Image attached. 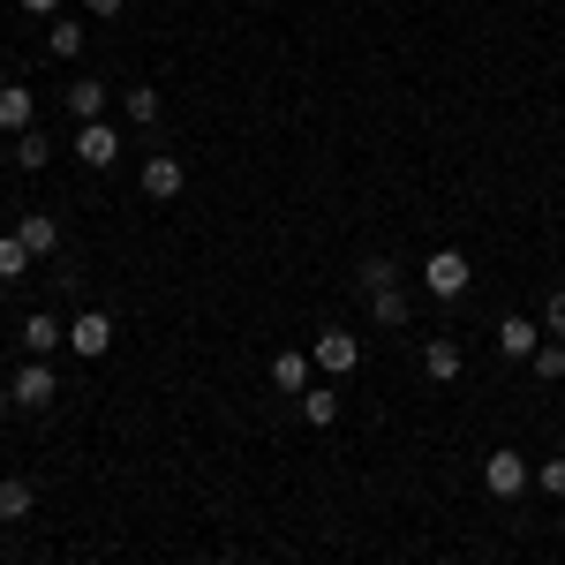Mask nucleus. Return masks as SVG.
<instances>
[{"mask_svg": "<svg viewBox=\"0 0 565 565\" xmlns=\"http://www.w3.org/2000/svg\"><path fill=\"white\" fill-rule=\"evenodd\" d=\"M468 279H476V264L460 257V249H437V257L423 264V287H430L437 302H460V295H468Z\"/></svg>", "mask_w": 565, "mask_h": 565, "instance_id": "obj_1", "label": "nucleus"}, {"mask_svg": "<svg viewBox=\"0 0 565 565\" xmlns=\"http://www.w3.org/2000/svg\"><path fill=\"white\" fill-rule=\"evenodd\" d=\"M527 482H535V468H527L513 445H498V452L482 460V490H490V498H521Z\"/></svg>", "mask_w": 565, "mask_h": 565, "instance_id": "obj_2", "label": "nucleus"}, {"mask_svg": "<svg viewBox=\"0 0 565 565\" xmlns=\"http://www.w3.org/2000/svg\"><path fill=\"white\" fill-rule=\"evenodd\" d=\"M68 348L84 354V362H98V354L114 348V317H106V309H84V317L68 324Z\"/></svg>", "mask_w": 565, "mask_h": 565, "instance_id": "obj_3", "label": "nucleus"}, {"mask_svg": "<svg viewBox=\"0 0 565 565\" xmlns=\"http://www.w3.org/2000/svg\"><path fill=\"white\" fill-rule=\"evenodd\" d=\"M309 362H317L324 377H348L354 362H362V340H354V332H324V340L309 348Z\"/></svg>", "mask_w": 565, "mask_h": 565, "instance_id": "obj_4", "label": "nucleus"}, {"mask_svg": "<svg viewBox=\"0 0 565 565\" xmlns=\"http://www.w3.org/2000/svg\"><path fill=\"white\" fill-rule=\"evenodd\" d=\"M53 370H45V362H23V370H15V377H8V399H15V407H53Z\"/></svg>", "mask_w": 565, "mask_h": 565, "instance_id": "obj_5", "label": "nucleus"}, {"mask_svg": "<svg viewBox=\"0 0 565 565\" xmlns=\"http://www.w3.org/2000/svg\"><path fill=\"white\" fill-rule=\"evenodd\" d=\"M76 159H84V167H114V159H121V136L106 129V121H84V129H76Z\"/></svg>", "mask_w": 565, "mask_h": 565, "instance_id": "obj_6", "label": "nucleus"}, {"mask_svg": "<svg viewBox=\"0 0 565 565\" xmlns=\"http://www.w3.org/2000/svg\"><path fill=\"white\" fill-rule=\"evenodd\" d=\"M31 114H39V106H31V84H0V136H23Z\"/></svg>", "mask_w": 565, "mask_h": 565, "instance_id": "obj_7", "label": "nucleus"}, {"mask_svg": "<svg viewBox=\"0 0 565 565\" xmlns=\"http://www.w3.org/2000/svg\"><path fill=\"white\" fill-rule=\"evenodd\" d=\"M143 196H151V204H174L181 196V159H143Z\"/></svg>", "mask_w": 565, "mask_h": 565, "instance_id": "obj_8", "label": "nucleus"}, {"mask_svg": "<svg viewBox=\"0 0 565 565\" xmlns=\"http://www.w3.org/2000/svg\"><path fill=\"white\" fill-rule=\"evenodd\" d=\"M498 348H505V362H527V354L543 348V340H535V317H505V324H498Z\"/></svg>", "mask_w": 565, "mask_h": 565, "instance_id": "obj_9", "label": "nucleus"}, {"mask_svg": "<svg viewBox=\"0 0 565 565\" xmlns=\"http://www.w3.org/2000/svg\"><path fill=\"white\" fill-rule=\"evenodd\" d=\"M68 114H76V129L98 121V114H106V84H98V76H76V84H68Z\"/></svg>", "mask_w": 565, "mask_h": 565, "instance_id": "obj_10", "label": "nucleus"}, {"mask_svg": "<svg viewBox=\"0 0 565 565\" xmlns=\"http://www.w3.org/2000/svg\"><path fill=\"white\" fill-rule=\"evenodd\" d=\"M45 53H53V61H76V53H84V23H76V15H53V31H45Z\"/></svg>", "mask_w": 565, "mask_h": 565, "instance_id": "obj_11", "label": "nucleus"}, {"mask_svg": "<svg viewBox=\"0 0 565 565\" xmlns=\"http://www.w3.org/2000/svg\"><path fill=\"white\" fill-rule=\"evenodd\" d=\"M302 423H309V430H332V423H340V392H332V385L302 392Z\"/></svg>", "mask_w": 565, "mask_h": 565, "instance_id": "obj_12", "label": "nucleus"}, {"mask_svg": "<svg viewBox=\"0 0 565 565\" xmlns=\"http://www.w3.org/2000/svg\"><path fill=\"white\" fill-rule=\"evenodd\" d=\"M15 234H23V249H31V257H53V249H61V226H53L45 212H31Z\"/></svg>", "mask_w": 565, "mask_h": 565, "instance_id": "obj_13", "label": "nucleus"}, {"mask_svg": "<svg viewBox=\"0 0 565 565\" xmlns=\"http://www.w3.org/2000/svg\"><path fill=\"white\" fill-rule=\"evenodd\" d=\"M61 340H68V324H61V317H23V348H31V354L61 348Z\"/></svg>", "mask_w": 565, "mask_h": 565, "instance_id": "obj_14", "label": "nucleus"}, {"mask_svg": "<svg viewBox=\"0 0 565 565\" xmlns=\"http://www.w3.org/2000/svg\"><path fill=\"white\" fill-rule=\"evenodd\" d=\"M271 385L302 399V392H309V354H279V362H271Z\"/></svg>", "mask_w": 565, "mask_h": 565, "instance_id": "obj_15", "label": "nucleus"}, {"mask_svg": "<svg viewBox=\"0 0 565 565\" xmlns=\"http://www.w3.org/2000/svg\"><path fill=\"white\" fill-rule=\"evenodd\" d=\"M423 370H430L437 385H452V377H460V348H452V340H430V348H423Z\"/></svg>", "mask_w": 565, "mask_h": 565, "instance_id": "obj_16", "label": "nucleus"}, {"mask_svg": "<svg viewBox=\"0 0 565 565\" xmlns=\"http://www.w3.org/2000/svg\"><path fill=\"white\" fill-rule=\"evenodd\" d=\"M121 114H129L136 129H151V121H159V90H151V84H136V90H121Z\"/></svg>", "mask_w": 565, "mask_h": 565, "instance_id": "obj_17", "label": "nucleus"}, {"mask_svg": "<svg viewBox=\"0 0 565 565\" xmlns=\"http://www.w3.org/2000/svg\"><path fill=\"white\" fill-rule=\"evenodd\" d=\"M31 505H39V490H31V482H0V521H23Z\"/></svg>", "mask_w": 565, "mask_h": 565, "instance_id": "obj_18", "label": "nucleus"}, {"mask_svg": "<svg viewBox=\"0 0 565 565\" xmlns=\"http://www.w3.org/2000/svg\"><path fill=\"white\" fill-rule=\"evenodd\" d=\"M370 309H377V324H407V295L399 287H370Z\"/></svg>", "mask_w": 565, "mask_h": 565, "instance_id": "obj_19", "label": "nucleus"}, {"mask_svg": "<svg viewBox=\"0 0 565 565\" xmlns=\"http://www.w3.org/2000/svg\"><path fill=\"white\" fill-rule=\"evenodd\" d=\"M31 271V249H23V234H0V279H23Z\"/></svg>", "mask_w": 565, "mask_h": 565, "instance_id": "obj_20", "label": "nucleus"}, {"mask_svg": "<svg viewBox=\"0 0 565 565\" xmlns=\"http://www.w3.org/2000/svg\"><path fill=\"white\" fill-rule=\"evenodd\" d=\"M45 151H53V143H45L39 129H23V136H15V167H23V174H31V167H45Z\"/></svg>", "mask_w": 565, "mask_h": 565, "instance_id": "obj_21", "label": "nucleus"}, {"mask_svg": "<svg viewBox=\"0 0 565 565\" xmlns=\"http://www.w3.org/2000/svg\"><path fill=\"white\" fill-rule=\"evenodd\" d=\"M527 362H535V377H543V385H558V377H565V340H558V348H535Z\"/></svg>", "mask_w": 565, "mask_h": 565, "instance_id": "obj_22", "label": "nucleus"}, {"mask_svg": "<svg viewBox=\"0 0 565 565\" xmlns=\"http://www.w3.org/2000/svg\"><path fill=\"white\" fill-rule=\"evenodd\" d=\"M535 490H551V498H565V452H558V460H543V468H535Z\"/></svg>", "mask_w": 565, "mask_h": 565, "instance_id": "obj_23", "label": "nucleus"}, {"mask_svg": "<svg viewBox=\"0 0 565 565\" xmlns=\"http://www.w3.org/2000/svg\"><path fill=\"white\" fill-rule=\"evenodd\" d=\"M543 324L565 340V287H551V295H543Z\"/></svg>", "mask_w": 565, "mask_h": 565, "instance_id": "obj_24", "label": "nucleus"}, {"mask_svg": "<svg viewBox=\"0 0 565 565\" xmlns=\"http://www.w3.org/2000/svg\"><path fill=\"white\" fill-rule=\"evenodd\" d=\"M121 8H129V0H84V15H98V23H114Z\"/></svg>", "mask_w": 565, "mask_h": 565, "instance_id": "obj_25", "label": "nucleus"}, {"mask_svg": "<svg viewBox=\"0 0 565 565\" xmlns=\"http://www.w3.org/2000/svg\"><path fill=\"white\" fill-rule=\"evenodd\" d=\"M53 8H61V0H23V15H53Z\"/></svg>", "mask_w": 565, "mask_h": 565, "instance_id": "obj_26", "label": "nucleus"}, {"mask_svg": "<svg viewBox=\"0 0 565 565\" xmlns=\"http://www.w3.org/2000/svg\"><path fill=\"white\" fill-rule=\"evenodd\" d=\"M0 415H8V385H0Z\"/></svg>", "mask_w": 565, "mask_h": 565, "instance_id": "obj_27", "label": "nucleus"}]
</instances>
